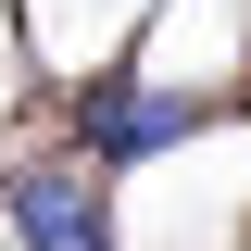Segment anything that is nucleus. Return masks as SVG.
<instances>
[{
	"label": "nucleus",
	"instance_id": "f257e3e1",
	"mask_svg": "<svg viewBox=\"0 0 251 251\" xmlns=\"http://www.w3.org/2000/svg\"><path fill=\"white\" fill-rule=\"evenodd\" d=\"M0 214H13V239H25V251H113L100 188H88V176H63V163H50V176H25Z\"/></svg>",
	"mask_w": 251,
	"mask_h": 251
},
{
	"label": "nucleus",
	"instance_id": "f03ea898",
	"mask_svg": "<svg viewBox=\"0 0 251 251\" xmlns=\"http://www.w3.org/2000/svg\"><path fill=\"white\" fill-rule=\"evenodd\" d=\"M188 126H201V100L100 88V100H88V151H100V163H138V151H163V138H188Z\"/></svg>",
	"mask_w": 251,
	"mask_h": 251
}]
</instances>
